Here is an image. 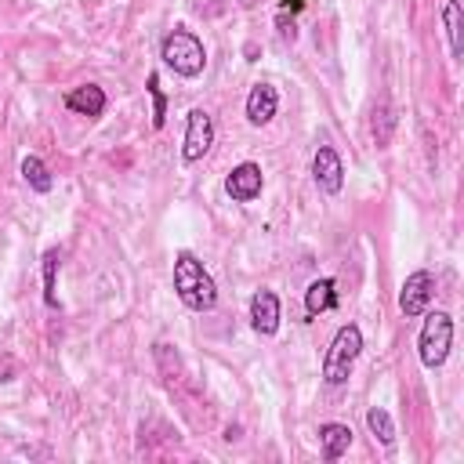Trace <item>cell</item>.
<instances>
[{
    "instance_id": "6da1fadb",
    "label": "cell",
    "mask_w": 464,
    "mask_h": 464,
    "mask_svg": "<svg viewBox=\"0 0 464 464\" xmlns=\"http://www.w3.org/2000/svg\"><path fill=\"white\" fill-rule=\"evenodd\" d=\"M174 294L192 312H210L218 304V283L192 250H178L174 257Z\"/></svg>"
},
{
    "instance_id": "7a4b0ae2",
    "label": "cell",
    "mask_w": 464,
    "mask_h": 464,
    "mask_svg": "<svg viewBox=\"0 0 464 464\" xmlns=\"http://www.w3.org/2000/svg\"><path fill=\"white\" fill-rule=\"evenodd\" d=\"M160 58H163V65L174 69L178 76L192 80V76H199L203 65H207V47H203V40H199L192 29L178 25V29H170V33L163 36Z\"/></svg>"
},
{
    "instance_id": "3957f363",
    "label": "cell",
    "mask_w": 464,
    "mask_h": 464,
    "mask_svg": "<svg viewBox=\"0 0 464 464\" xmlns=\"http://www.w3.org/2000/svg\"><path fill=\"white\" fill-rule=\"evenodd\" d=\"M359 352H362V330L355 323L337 326V334H334V341H330V348L323 355V381L330 388H341L352 377V366H355Z\"/></svg>"
},
{
    "instance_id": "277c9868",
    "label": "cell",
    "mask_w": 464,
    "mask_h": 464,
    "mask_svg": "<svg viewBox=\"0 0 464 464\" xmlns=\"http://www.w3.org/2000/svg\"><path fill=\"white\" fill-rule=\"evenodd\" d=\"M450 348H453V319L450 312H424V326H420V337H417V355L428 370H439L446 359H450Z\"/></svg>"
},
{
    "instance_id": "5b68a950",
    "label": "cell",
    "mask_w": 464,
    "mask_h": 464,
    "mask_svg": "<svg viewBox=\"0 0 464 464\" xmlns=\"http://www.w3.org/2000/svg\"><path fill=\"white\" fill-rule=\"evenodd\" d=\"M214 145V116L207 109H188L185 116V138H181V160L199 163Z\"/></svg>"
},
{
    "instance_id": "8992f818",
    "label": "cell",
    "mask_w": 464,
    "mask_h": 464,
    "mask_svg": "<svg viewBox=\"0 0 464 464\" xmlns=\"http://www.w3.org/2000/svg\"><path fill=\"white\" fill-rule=\"evenodd\" d=\"M431 297H435V276H431L428 268H417V272L406 276V283H402V290H399V312H402L406 319H417V315L428 312Z\"/></svg>"
},
{
    "instance_id": "52a82bcc",
    "label": "cell",
    "mask_w": 464,
    "mask_h": 464,
    "mask_svg": "<svg viewBox=\"0 0 464 464\" xmlns=\"http://www.w3.org/2000/svg\"><path fill=\"white\" fill-rule=\"evenodd\" d=\"M312 181L326 196H337L344 188V163H341L334 145H319L315 149V156H312Z\"/></svg>"
},
{
    "instance_id": "ba28073f",
    "label": "cell",
    "mask_w": 464,
    "mask_h": 464,
    "mask_svg": "<svg viewBox=\"0 0 464 464\" xmlns=\"http://www.w3.org/2000/svg\"><path fill=\"white\" fill-rule=\"evenodd\" d=\"M261 188H265V174H261V167L250 163V160L236 163V167L228 170V178H225V192H228L232 203H250V199L261 196Z\"/></svg>"
},
{
    "instance_id": "9c48e42d",
    "label": "cell",
    "mask_w": 464,
    "mask_h": 464,
    "mask_svg": "<svg viewBox=\"0 0 464 464\" xmlns=\"http://www.w3.org/2000/svg\"><path fill=\"white\" fill-rule=\"evenodd\" d=\"M276 109H279V94H276V87L265 83V80L254 83L250 94H246V123H250V127H265V123H272Z\"/></svg>"
},
{
    "instance_id": "30bf717a",
    "label": "cell",
    "mask_w": 464,
    "mask_h": 464,
    "mask_svg": "<svg viewBox=\"0 0 464 464\" xmlns=\"http://www.w3.org/2000/svg\"><path fill=\"white\" fill-rule=\"evenodd\" d=\"M105 105H109V98L98 83H80L65 94V109L76 112V116H87V120H98L105 112Z\"/></svg>"
},
{
    "instance_id": "8fae6325",
    "label": "cell",
    "mask_w": 464,
    "mask_h": 464,
    "mask_svg": "<svg viewBox=\"0 0 464 464\" xmlns=\"http://www.w3.org/2000/svg\"><path fill=\"white\" fill-rule=\"evenodd\" d=\"M250 326L261 337H272L279 330V297L272 290H257L250 297Z\"/></svg>"
},
{
    "instance_id": "7c38bea8",
    "label": "cell",
    "mask_w": 464,
    "mask_h": 464,
    "mask_svg": "<svg viewBox=\"0 0 464 464\" xmlns=\"http://www.w3.org/2000/svg\"><path fill=\"white\" fill-rule=\"evenodd\" d=\"M334 304H337V283H334L330 276L312 279V283H308V290H304V312H308V319H315V315L330 312Z\"/></svg>"
},
{
    "instance_id": "4fadbf2b",
    "label": "cell",
    "mask_w": 464,
    "mask_h": 464,
    "mask_svg": "<svg viewBox=\"0 0 464 464\" xmlns=\"http://www.w3.org/2000/svg\"><path fill=\"white\" fill-rule=\"evenodd\" d=\"M319 446H323V457H326V460L344 457L348 446H352V428H348V424H337V420L319 424Z\"/></svg>"
},
{
    "instance_id": "5bb4252c",
    "label": "cell",
    "mask_w": 464,
    "mask_h": 464,
    "mask_svg": "<svg viewBox=\"0 0 464 464\" xmlns=\"http://www.w3.org/2000/svg\"><path fill=\"white\" fill-rule=\"evenodd\" d=\"M366 428L373 431V439L381 442V446H395V420H392V413L388 410H381V406H370L366 410Z\"/></svg>"
},
{
    "instance_id": "9a60e30c",
    "label": "cell",
    "mask_w": 464,
    "mask_h": 464,
    "mask_svg": "<svg viewBox=\"0 0 464 464\" xmlns=\"http://www.w3.org/2000/svg\"><path fill=\"white\" fill-rule=\"evenodd\" d=\"M22 178H25V185L33 192H51V185H54V178H51V170H47V163L40 156H25L22 160Z\"/></svg>"
},
{
    "instance_id": "2e32d148",
    "label": "cell",
    "mask_w": 464,
    "mask_h": 464,
    "mask_svg": "<svg viewBox=\"0 0 464 464\" xmlns=\"http://www.w3.org/2000/svg\"><path fill=\"white\" fill-rule=\"evenodd\" d=\"M58 265H62V254L54 246L44 250V301L51 308H58Z\"/></svg>"
},
{
    "instance_id": "e0dca14e",
    "label": "cell",
    "mask_w": 464,
    "mask_h": 464,
    "mask_svg": "<svg viewBox=\"0 0 464 464\" xmlns=\"http://www.w3.org/2000/svg\"><path fill=\"white\" fill-rule=\"evenodd\" d=\"M392 127H395L392 105L381 98V102L373 105V141H377V149H388V141H392Z\"/></svg>"
},
{
    "instance_id": "ac0fdd59",
    "label": "cell",
    "mask_w": 464,
    "mask_h": 464,
    "mask_svg": "<svg viewBox=\"0 0 464 464\" xmlns=\"http://www.w3.org/2000/svg\"><path fill=\"white\" fill-rule=\"evenodd\" d=\"M442 22H446L450 51H453V58H460V0H446V7H442Z\"/></svg>"
},
{
    "instance_id": "d6986e66",
    "label": "cell",
    "mask_w": 464,
    "mask_h": 464,
    "mask_svg": "<svg viewBox=\"0 0 464 464\" xmlns=\"http://www.w3.org/2000/svg\"><path fill=\"white\" fill-rule=\"evenodd\" d=\"M145 91L152 94V127L160 130V127H163V120H167V94H163V87H160V76H156V72H149Z\"/></svg>"
},
{
    "instance_id": "ffe728a7",
    "label": "cell",
    "mask_w": 464,
    "mask_h": 464,
    "mask_svg": "<svg viewBox=\"0 0 464 464\" xmlns=\"http://www.w3.org/2000/svg\"><path fill=\"white\" fill-rule=\"evenodd\" d=\"M279 36H283V40H294V36H297V29H294V18L279 14Z\"/></svg>"
},
{
    "instance_id": "44dd1931",
    "label": "cell",
    "mask_w": 464,
    "mask_h": 464,
    "mask_svg": "<svg viewBox=\"0 0 464 464\" xmlns=\"http://www.w3.org/2000/svg\"><path fill=\"white\" fill-rule=\"evenodd\" d=\"M304 4H308V0H279V7H283V11H301Z\"/></svg>"
}]
</instances>
